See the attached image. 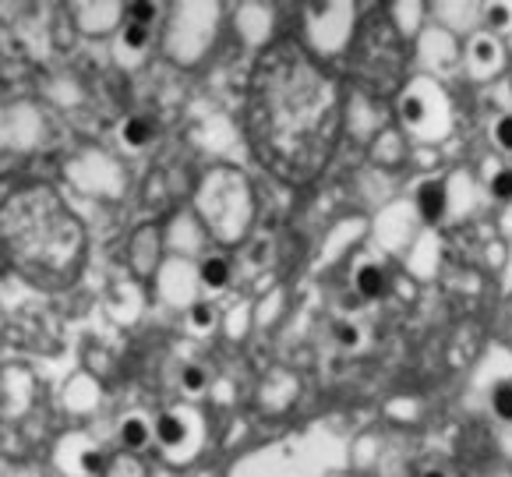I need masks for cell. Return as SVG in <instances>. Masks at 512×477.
I'll return each instance as SVG.
<instances>
[{"label": "cell", "mask_w": 512, "mask_h": 477, "mask_svg": "<svg viewBox=\"0 0 512 477\" xmlns=\"http://www.w3.org/2000/svg\"><path fill=\"white\" fill-rule=\"evenodd\" d=\"M251 145L265 167L287 181L325 170L339 135V89L297 43H276L251 75Z\"/></svg>", "instance_id": "cell-1"}, {"label": "cell", "mask_w": 512, "mask_h": 477, "mask_svg": "<svg viewBox=\"0 0 512 477\" xmlns=\"http://www.w3.org/2000/svg\"><path fill=\"white\" fill-rule=\"evenodd\" d=\"M0 241L25 269L61 273L82 251V227L61 198L36 184L0 202Z\"/></svg>", "instance_id": "cell-2"}, {"label": "cell", "mask_w": 512, "mask_h": 477, "mask_svg": "<svg viewBox=\"0 0 512 477\" xmlns=\"http://www.w3.org/2000/svg\"><path fill=\"white\" fill-rule=\"evenodd\" d=\"M198 212L219 241H237L251 216L248 181L234 170H212L198 188Z\"/></svg>", "instance_id": "cell-3"}, {"label": "cell", "mask_w": 512, "mask_h": 477, "mask_svg": "<svg viewBox=\"0 0 512 477\" xmlns=\"http://www.w3.org/2000/svg\"><path fill=\"white\" fill-rule=\"evenodd\" d=\"M403 68V46L396 39V32L385 22H375L361 32L354 53V71L364 85L378 92H389L396 82V71Z\"/></svg>", "instance_id": "cell-4"}, {"label": "cell", "mask_w": 512, "mask_h": 477, "mask_svg": "<svg viewBox=\"0 0 512 477\" xmlns=\"http://www.w3.org/2000/svg\"><path fill=\"white\" fill-rule=\"evenodd\" d=\"M156 446L170 463H191L205 446V417L195 407H170L156 417Z\"/></svg>", "instance_id": "cell-5"}, {"label": "cell", "mask_w": 512, "mask_h": 477, "mask_svg": "<svg viewBox=\"0 0 512 477\" xmlns=\"http://www.w3.org/2000/svg\"><path fill=\"white\" fill-rule=\"evenodd\" d=\"M110 456L85 432H68L53 442V467L64 477H103Z\"/></svg>", "instance_id": "cell-6"}, {"label": "cell", "mask_w": 512, "mask_h": 477, "mask_svg": "<svg viewBox=\"0 0 512 477\" xmlns=\"http://www.w3.org/2000/svg\"><path fill=\"white\" fill-rule=\"evenodd\" d=\"M57 400H61V407L68 414H92L99 407V400H103V386H99L96 375H89V371H75L61 386Z\"/></svg>", "instance_id": "cell-7"}, {"label": "cell", "mask_w": 512, "mask_h": 477, "mask_svg": "<svg viewBox=\"0 0 512 477\" xmlns=\"http://www.w3.org/2000/svg\"><path fill=\"white\" fill-rule=\"evenodd\" d=\"M71 22L82 36H103L121 22V4H71Z\"/></svg>", "instance_id": "cell-8"}, {"label": "cell", "mask_w": 512, "mask_h": 477, "mask_svg": "<svg viewBox=\"0 0 512 477\" xmlns=\"http://www.w3.org/2000/svg\"><path fill=\"white\" fill-rule=\"evenodd\" d=\"M117 439H121L124 453H142V449H149L152 442H156V417L142 414V410H131V414L121 417V424H117Z\"/></svg>", "instance_id": "cell-9"}, {"label": "cell", "mask_w": 512, "mask_h": 477, "mask_svg": "<svg viewBox=\"0 0 512 477\" xmlns=\"http://www.w3.org/2000/svg\"><path fill=\"white\" fill-rule=\"evenodd\" d=\"M159 262V230L156 227H142L135 237H131V265L135 273H152Z\"/></svg>", "instance_id": "cell-10"}, {"label": "cell", "mask_w": 512, "mask_h": 477, "mask_svg": "<svg viewBox=\"0 0 512 477\" xmlns=\"http://www.w3.org/2000/svg\"><path fill=\"white\" fill-rule=\"evenodd\" d=\"M445 205H449V195H445V184L442 181L421 184V191H417V212H421L424 223H438V220H442Z\"/></svg>", "instance_id": "cell-11"}, {"label": "cell", "mask_w": 512, "mask_h": 477, "mask_svg": "<svg viewBox=\"0 0 512 477\" xmlns=\"http://www.w3.org/2000/svg\"><path fill=\"white\" fill-rule=\"evenodd\" d=\"M354 287L361 297H368V301H378V297L389 290V280H385V269L378 262H364L361 269L354 273Z\"/></svg>", "instance_id": "cell-12"}, {"label": "cell", "mask_w": 512, "mask_h": 477, "mask_svg": "<svg viewBox=\"0 0 512 477\" xmlns=\"http://www.w3.org/2000/svg\"><path fill=\"white\" fill-rule=\"evenodd\" d=\"M294 379H287L283 371H272L269 379H265V386L258 389V403H265V407H287L290 396H294Z\"/></svg>", "instance_id": "cell-13"}, {"label": "cell", "mask_w": 512, "mask_h": 477, "mask_svg": "<svg viewBox=\"0 0 512 477\" xmlns=\"http://www.w3.org/2000/svg\"><path fill=\"white\" fill-rule=\"evenodd\" d=\"M198 283H202L205 290H223L226 283H230V258H223V255L202 258V265H198Z\"/></svg>", "instance_id": "cell-14"}, {"label": "cell", "mask_w": 512, "mask_h": 477, "mask_svg": "<svg viewBox=\"0 0 512 477\" xmlns=\"http://www.w3.org/2000/svg\"><path fill=\"white\" fill-rule=\"evenodd\" d=\"M212 386V368L209 364H184L181 368V389L191 396V400H198V396H205Z\"/></svg>", "instance_id": "cell-15"}, {"label": "cell", "mask_w": 512, "mask_h": 477, "mask_svg": "<svg viewBox=\"0 0 512 477\" xmlns=\"http://www.w3.org/2000/svg\"><path fill=\"white\" fill-rule=\"evenodd\" d=\"M152 135H156L152 117H128V121L121 124V138L128 149H145V145L152 142Z\"/></svg>", "instance_id": "cell-16"}, {"label": "cell", "mask_w": 512, "mask_h": 477, "mask_svg": "<svg viewBox=\"0 0 512 477\" xmlns=\"http://www.w3.org/2000/svg\"><path fill=\"white\" fill-rule=\"evenodd\" d=\"M103 477H149V470H145V463L135 453H117L106 460Z\"/></svg>", "instance_id": "cell-17"}, {"label": "cell", "mask_w": 512, "mask_h": 477, "mask_svg": "<svg viewBox=\"0 0 512 477\" xmlns=\"http://www.w3.org/2000/svg\"><path fill=\"white\" fill-rule=\"evenodd\" d=\"M121 46L128 53H145V50H149V25L128 22V25H124V32H121Z\"/></svg>", "instance_id": "cell-18"}, {"label": "cell", "mask_w": 512, "mask_h": 477, "mask_svg": "<svg viewBox=\"0 0 512 477\" xmlns=\"http://www.w3.org/2000/svg\"><path fill=\"white\" fill-rule=\"evenodd\" d=\"M491 414H495L498 421L512 424V382H498V386L491 389Z\"/></svg>", "instance_id": "cell-19"}, {"label": "cell", "mask_w": 512, "mask_h": 477, "mask_svg": "<svg viewBox=\"0 0 512 477\" xmlns=\"http://www.w3.org/2000/svg\"><path fill=\"white\" fill-rule=\"evenodd\" d=\"M188 326L195 329V333H212L216 329V311H212V304H191L188 311Z\"/></svg>", "instance_id": "cell-20"}, {"label": "cell", "mask_w": 512, "mask_h": 477, "mask_svg": "<svg viewBox=\"0 0 512 477\" xmlns=\"http://www.w3.org/2000/svg\"><path fill=\"white\" fill-rule=\"evenodd\" d=\"M332 336H336L339 347H347V350H357V347H361V329H357L354 322H347V318L332 326Z\"/></svg>", "instance_id": "cell-21"}, {"label": "cell", "mask_w": 512, "mask_h": 477, "mask_svg": "<svg viewBox=\"0 0 512 477\" xmlns=\"http://www.w3.org/2000/svg\"><path fill=\"white\" fill-rule=\"evenodd\" d=\"M474 61L481 64V68H484V64H488V68H495V61H498V50H495V43H491L488 36H484V39H477V43H474Z\"/></svg>", "instance_id": "cell-22"}, {"label": "cell", "mask_w": 512, "mask_h": 477, "mask_svg": "<svg viewBox=\"0 0 512 477\" xmlns=\"http://www.w3.org/2000/svg\"><path fill=\"white\" fill-rule=\"evenodd\" d=\"M491 195L502 198V202H509L512 198V170H498V174L491 177Z\"/></svg>", "instance_id": "cell-23"}, {"label": "cell", "mask_w": 512, "mask_h": 477, "mask_svg": "<svg viewBox=\"0 0 512 477\" xmlns=\"http://www.w3.org/2000/svg\"><path fill=\"white\" fill-rule=\"evenodd\" d=\"M495 142H498V149L512 152V114H505L495 121Z\"/></svg>", "instance_id": "cell-24"}, {"label": "cell", "mask_w": 512, "mask_h": 477, "mask_svg": "<svg viewBox=\"0 0 512 477\" xmlns=\"http://www.w3.org/2000/svg\"><path fill=\"white\" fill-rule=\"evenodd\" d=\"M152 18H156V4H135V11H131V22L149 25Z\"/></svg>", "instance_id": "cell-25"}, {"label": "cell", "mask_w": 512, "mask_h": 477, "mask_svg": "<svg viewBox=\"0 0 512 477\" xmlns=\"http://www.w3.org/2000/svg\"><path fill=\"white\" fill-rule=\"evenodd\" d=\"M421 477H449V474H445V470H438V467H431V470H424Z\"/></svg>", "instance_id": "cell-26"}]
</instances>
